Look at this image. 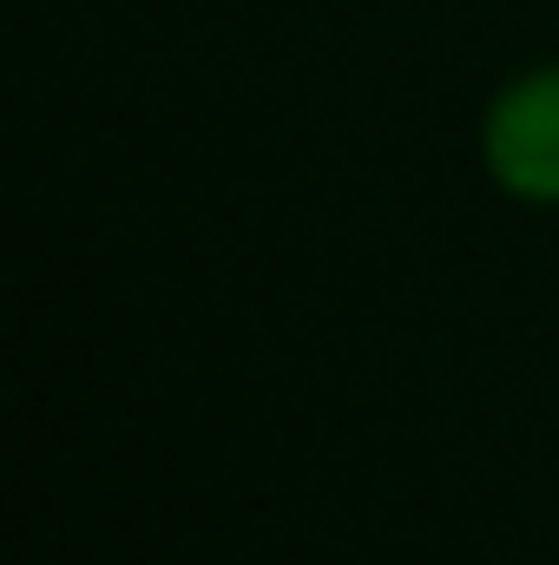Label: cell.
<instances>
[{"instance_id":"cell-1","label":"cell","mask_w":559,"mask_h":565,"mask_svg":"<svg viewBox=\"0 0 559 565\" xmlns=\"http://www.w3.org/2000/svg\"><path fill=\"white\" fill-rule=\"evenodd\" d=\"M487 158L507 191L559 198V73L514 86L487 119Z\"/></svg>"}]
</instances>
